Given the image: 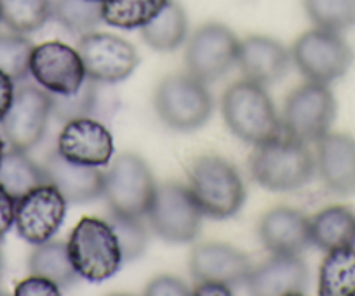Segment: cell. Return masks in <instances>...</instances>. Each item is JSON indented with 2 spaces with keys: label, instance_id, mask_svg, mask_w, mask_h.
<instances>
[{
  "label": "cell",
  "instance_id": "obj_1",
  "mask_svg": "<svg viewBox=\"0 0 355 296\" xmlns=\"http://www.w3.org/2000/svg\"><path fill=\"white\" fill-rule=\"evenodd\" d=\"M221 114L237 138L251 145H263L277 139L282 122L265 86L252 80H239L225 91Z\"/></svg>",
  "mask_w": 355,
  "mask_h": 296
},
{
  "label": "cell",
  "instance_id": "obj_2",
  "mask_svg": "<svg viewBox=\"0 0 355 296\" xmlns=\"http://www.w3.org/2000/svg\"><path fill=\"white\" fill-rule=\"evenodd\" d=\"M315 161L306 143L281 138L256 146L251 155V175L254 182L270 192H293L312 180Z\"/></svg>",
  "mask_w": 355,
  "mask_h": 296
},
{
  "label": "cell",
  "instance_id": "obj_3",
  "mask_svg": "<svg viewBox=\"0 0 355 296\" xmlns=\"http://www.w3.org/2000/svg\"><path fill=\"white\" fill-rule=\"evenodd\" d=\"M67 247L78 277L89 282H103L114 277L124 263L114 229L100 218H82L71 230Z\"/></svg>",
  "mask_w": 355,
  "mask_h": 296
},
{
  "label": "cell",
  "instance_id": "obj_4",
  "mask_svg": "<svg viewBox=\"0 0 355 296\" xmlns=\"http://www.w3.org/2000/svg\"><path fill=\"white\" fill-rule=\"evenodd\" d=\"M190 190L204 216L227 220L239 213L245 189L234 164L218 155L200 157L190 169Z\"/></svg>",
  "mask_w": 355,
  "mask_h": 296
},
{
  "label": "cell",
  "instance_id": "obj_5",
  "mask_svg": "<svg viewBox=\"0 0 355 296\" xmlns=\"http://www.w3.org/2000/svg\"><path fill=\"white\" fill-rule=\"evenodd\" d=\"M153 105L160 121L176 131L202 128L213 112L206 84L190 73L166 77L157 87Z\"/></svg>",
  "mask_w": 355,
  "mask_h": 296
},
{
  "label": "cell",
  "instance_id": "obj_6",
  "mask_svg": "<svg viewBox=\"0 0 355 296\" xmlns=\"http://www.w3.org/2000/svg\"><path fill=\"white\" fill-rule=\"evenodd\" d=\"M153 232L173 244L192 243L200 232L204 213L192 190L180 183L167 182L155 189L146 213Z\"/></svg>",
  "mask_w": 355,
  "mask_h": 296
},
{
  "label": "cell",
  "instance_id": "obj_7",
  "mask_svg": "<svg viewBox=\"0 0 355 296\" xmlns=\"http://www.w3.org/2000/svg\"><path fill=\"white\" fill-rule=\"evenodd\" d=\"M152 169L132 152L121 154L105 173L103 195L112 213L124 216H146L155 195Z\"/></svg>",
  "mask_w": 355,
  "mask_h": 296
},
{
  "label": "cell",
  "instance_id": "obj_8",
  "mask_svg": "<svg viewBox=\"0 0 355 296\" xmlns=\"http://www.w3.org/2000/svg\"><path fill=\"white\" fill-rule=\"evenodd\" d=\"M291 58L310 82L327 86L347 73L354 63V51L340 32L315 28L296 40Z\"/></svg>",
  "mask_w": 355,
  "mask_h": 296
},
{
  "label": "cell",
  "instance_id": "obj_9",
  "mask_svg": "<svg viewBox=\"0 0 355 296\" xmlns=\"http://www.w3.org/2000/svg\"><path fill=\"white\" fill-rule=\"evenodd\" d=\"M336 117V100L326 84L306 82L291 93L282 112V128L302 143L319 141Z\"/></svg>",
  "mask_w": 355,
  "mask_h": 296
},
{
  "label": "cell",
  "instance_id": "obj_10",
  "mask_svg": "<svg viewBox=\"0 0 355 296\" xmlns=\"http://www.w3.org/2000/svg\"><path fill=\"white\" fill-rule=\"evenodd\" d=\"M77 51L84 63L85 77L98 84L122 82L139 63L136 47L112 33H84L78 39Z\"/></svg>",
  "mask_w": 355,
  "mask_h": 296
},
{
  "label": "cell",
  "instance_id": "obj_11",
  "mask_svg": "<svg viewBox=\"0 0 355 296\" xmlns=\"http://www.w3.org/2000/svg\"><path fill=\"white\" fill-rule=\"evenodd\" d=\"M51 110V93L32 84H21L15 91L11 107L0 122L9 146L23 152L35 148L46 134Z\"/></svg>",
  "mask_w": 355,
  "mask_h": 296
},
{
  "label": "cell",
  "instance_id": "obj_12",
  "mask_svg": "<svg viewBox=\"0 0 355 296\" xmlns=\"http://www.w3.org/2000/svg\"><path fill=\"white\" fill-rule=\"evenodd\" d=\"M239 44L241 40L228 26L221 23L202 25L193 32L187 46V70L200 82H214L237 63Z\"/></svg>",
  "mask_w": 355,
  "mask_h": 296
},
{
  "label": "cell",
  "instance_id": "obj_13",
  "mask_svg": "<svg viewBox=\"0 0 355 296\" xmlns=\"http://www.w3.org/2000/svg\"><path fill=\"white\" fill-rule=\"evenodd\" d=\"M67 199L53 183L35 186L16 200L15 225L28 244H42L54 237L67 216Z\"/></svg>",
  "mask_w": 355,
  "mask_h": 296
},
{
  "label": "cell",
  "instance_id": "obj_14",
  "mask_svg": "<svg viewBox=\"0 0 355 296\" xmlns=\"http://www.w3.org/2000/svg\"><path fill=\"white\" fill-rule=\"evenodd\" d=\"M30 76L51 94H73L87 79L78 51L58 40L33 47Z\"/></svg>",
  "mask_w": 355,
  "mask_h": 296
},
{
  "label": "cell",
  "instance_id": "obj_15",
  "mask_svg": "<svg viewBox=\"0 0 355 296\" xmlns=\"http://www.w3.org/2000/svg\"><path fill=\"white\" fill-rule=\"evenodd\" d=\"M56 150L75 164L101 168L107 166L114 155V138L100 121L78 117L64 122L58 136Z\"/></svg>",
  "mask_w": 355,
  "mask_h": 296
},
{
  "label": "cell",
  "instance_id": "obj_16",
  "mask_svg": "<svg viewBox=\"0 0 355 296\" xmlns=\"http://www.w3.org/2000/svg\"><path fill=\"white\" fill-rule=\"evenodd\" d=\"M251 270L249 258L230 244H200L190 254V272L197 284L220 282L230 289L234 286H245Z\"/></svg>",
  "mask_w": 355,
  "mask_h": 296
},
{
  "label": "cell",
  "instance_id": "obj_17",
  "mask_svg": "<svg viewBox=\"0 0 355 296\" xmlns=\"http://www.w3.org/2000/svg\"><path fill=\"white\" fill-rule=\"evenodd\" d=\"M259 239L272 254L300 256L312 244L310 220L293 207H274L259 223Z\"/></svg>",
  "mask_w": 355,
  "mask_h": 296
},
{
  "label": "cell",
  "instance_id": "obj_18",
  "mask_svg": "<svg viewBox=\"0 0 355 296\" xmlns=\"http://www.w3.org/2000/svg\"><path fill=\"white\" fill-rule=\"evenodd\" d=\"M237 64L248 80L261 86L279 82L291 67V53L272 37L251 35L239 44Z\"/></svg>",
  "mask_w": 355,
  "mask_h": 296
},
{
  "label": "cell",
  "instance_id": "obj_19",
  "mask_svg": "<svg viewBox=\"0 0 355 296\" xmlns=\"http://www.w3.org/2000/svg\"><path fill=\"white\" fill-rule=\"evenodd\" d=\"M317 145V171L327 190L338 195L355 193V138L329 134Z\"/></svg>",
  "mask_w": 355,
  "mask_h": 296
},
{
  "label": "cell",
  "instance_id": "obj_20",
  "mask_svg": "<svg viewBox=\"0 0 355 296\" xmlns=\"http://www.w3.org/2000/svg\"><path fill=\"white\" fill-rule=\"evenodd\" d=\"M42 168L47 182L60 190L67 202L84 204L103 195L105 173L98 168L67 161L58 150L47 155Z\"/></svg>",
  "mask_w": 355,
  "mask_h": 296
},
{
  "label": "cell",
  "instance_id": "obj_21",
  "mask_svg": "<svg viewBox=\"0 0 355 296\" xmlns=\"http://www.w3.org/2000/svg\"><path fill=\"white\" fill-rule=\"evenodd\" d=\"M309 284V270L300 256L274 254L259 267L252 268L245 289L258 296L303 295Z\"/></svg>",
  "mask_w": 355,
  "mask_h": 296
},
{
  "label": "cell",
  "instance_id": "obj_22",
  "mask_svg": "<svg viewBox=\"0 0 355 296\" xmlns=\"http://www.w3.org/2000/svg\"><path fill=\"white\" fill-rule=\"evenodd\" d=\"M312 244L331 251L355 244V214L343 206H331L310 220Z\"/></svg>",
  "mask_w": 355,
  "mask_h": 296
},
{
  "label": "cell",
  "instance_id": "obj_23",
  "mask_svg": "<svg viewBox=\"0 0 355 296\" xmlns=\"http://www.w3.org/2000/svg\"><path fill=\"white\" fill-rule=\"evenodd\" d=\"M189 35V18L182 6L169 0L166 8L141 28V37L152 49L171 53L178 49Z\"/></svg>",
  "mask_w": 355,
  "mask_h": 296
},
{
  "label": "cell",
  "instance_id": "obj_24",
  "mask_svg": "<svg viewBox=\"0 0 355 296\" xmlns=\"http://www.w3.org/2000/svg\"><path fill=\"white\" fill-rule=\"evenodd\" d=\"M44 183H49L46 171L42 166L28 157V152L16 148L4 152L0 161V185L16 200Z\"/></svg>",
  "mask_w": 355,
  "mask_h": 296
},
{
  "label": "cell",
  "instance_id": "obj_25",
  "mask_svg": "<svg viewBox=\"0 0 355 296\" xmlns=\"http://www.w3.org/2000/svg\"><path fill=\"white\" fill-rule=\"evenodd\" d=\"M320 296H355V247L327 251L319 270Z\"/></svg>",
  "mask_w": 355,
  "mask_h": 296
},
{
  "label": "cell",
  "instance_id": "obj_26",
  "mask_svg": "<svg viewBox=\"0 0 355 296\" xmlns=\"http://www.w3.org/2000/svg\"><path fill=\"white\" fill-rule=\"evenodd\" d=\"M30 274L40 275L56 282L60 288H70L77 281L78 274L68 256L67 244L61 241H47L37 244L28 260Z\"/></svg>",
  "mask_w": 355,
  "mask_h": 296
},
{
  "label": "cell",
  "instance_id": "obj_27",
  "mask_svg": "<svg viewBox=\"0 0 355 296\" xmlns=\"http://www.w3.org/2000/svg\"><path fill=\"white\" fill-rule=\"evenodd\" d=\"M169 0H101V16L107 25L136 30L148 25Z\"/></svg>",
  "mask_w": 355,
  "mask_h": 296
},
{
  "label": "cell",
  "instance_id": "obj_28",
  "mask_svg": "<svg viewBox=\"0 0 355 296\" xmlns=\"http://www.w3.org/2000/svg\"><path fill=\"white\" fill-rule=\"evenodd\" d=\"M51 18L68 32L84 35L103 21L101 2L96 0H51Z\"/></svg>",
  "mask_w": 355,
  "mask_h": 296
},
{
  "label": "cell",
  "instance_id": "obj_29",
  "mask_svg": "<svg viewBox=\"0 0 355 296\" xmlns=\"http://www.w3.org/2000/svg\"><path fill=\"white\" fill-rule=\"evenodd\" d=\"M0 18L16 33H33L51 19V0H0Z\"/></svg>",
  "mask_w": 355,
  "mask_h": 296
},
{
  "label": "cell",
  "instance_id": "obj_30",
  "mask_svg": "<svg viewBox=\"0 0 355 296\" xmlns=\"http://www.w3.org/2000/svg\"><path fill=\"white\" fill-rule=\"evenodd\" d=\"M303 8L317 28L343 32L355 26V0H303Z\"/></svg>",
  "mask_w": 355,
  "mask_h": 296
},
{
  "label": "cell",
  "instance_id": "obj_31",
  "mask_svg": "<svg viewBox=\"0 0 355 296\" xmlns=\"http://www.w3.org/2000/svg\"><path fill=\"white\" fill-rule=\"evenodd\" d=\"M51 103H53L51 117L60 122L89 117L96 110L98 82L85 79L84 84L73 94H51Z\"/></svg>",
  "mask_w": 355,
  "mask_h": 296
},
{
  "label": "cell",
  "instance_id": "obj_32",
  "mask_svg": "<svg viewBox=\"0 0 355 296\" xmlns=\"http://www.w3.org/2000/svg\"><path fill=\"white\" fill-rule=\"evenodd\" d=\"M33 47L23 33H0V70L15 82H23L30 76Z\"/></svg>",
  "mask_w": 355,
  "mask_h": 296
},
{
  "label": "cell",
  "instance_id": "obj_33",
  "mask_svg": "<svg viewBox=\"0 0 355 296\" xmlns=\"http://www.w3.org/2000/svg\"><path fill=\"white\" fill-rule=\"evenodd\" d=\"M108 223L117 236L124 261L138 260L145 253L148 244V232L141 223V218L110 213Z\"/></svg>",
  "mask_w": 355,
  "mask_h": 296
},
{
  "label": "cell",
  "instance_id": "obj_34",
  "mask_svg": "<svg viewBox=\"0 0 355 296\" xmlns=\"http://www.w3.org/2000/svg\"><path fill=\"white\" fill-rule=\"evenodd\" d=\"M192 293L193 291H190V288L182 279L174 277V275H157L148 282L145 289V295L150 296H187Z\"/></svg>",
  "mask_w": 355,
  "mask_h": 296
},
{
  "label": "cell",
  "instance_id": "obj_35",
  "mask_svg": "<svg viewBox=\"0 0 355 296\" xmlns=\"http://www.w3.org/2000/svg\"><path fill=\"white\" fill-rule=\"evenodd\" d=\"M15 293L18 296H58L61 295V288L49 279L32 274L16 286Z\"/></svg>",
  "mask_w": 355,
  "mask_h": 296
},
{
  "label": "cell",
  "instance_id": "obj_36",
  "mask_svg": "<svg viewBox=\"0 0 355 296\" xmlns=\"http://www.w3.org/2000/svg\"><path fill=\"white\" fill-rule=\"evenodd\" d=\"M16 214V199L0 185V241L4 239L6 234L15 225Z\"/></svg>",
  "mask_w": 355,
  "mask_h": 296
},
{
  "label": "cell",
  "instance_id": "obj_37",
  "mask_svg": "<svg viewBox=\"0 0 355 296\" xmlns=\"http://www.w3.org/2000/svg\"><path fill=\"white\" fill-rule=\"evenodd\" d=\"M15 84L16 82L8 76V73H4V71L0 70V122L6 117V114H8L9 107H11L12 103V98H15L16 91Z\"/></svg>",
  "mask_w": 355,
  "mask_h": 296
},
{
  "label": "cell",
  "instance_id": "obj_38",
  "mask_svg": "<svg viewBox=\"0 0 355 296\" xmlns=\"http://www.w3.org/2000/svg\"><path fill=\"white\" fill-rule=\"evenodd\" d=\"M232 289L228 286L220 284V282H199L193 289V295L199 296H230Z\"/></svg>",
  "mask_w": 355,
  "mask_h": 296
},
{
  "label": "cell",
  "instance_id": "obj_39",
  "mask_svg": "<svg viewBox=\"0 0 355 296\" xmlns=\"http://www.w3.org/2000/svg\"><path fill=\"white\" fill-rule=\"evenodd\" d=\"M4 152H6V141H4V138L0 136V161H2V155H4Z\"/></svg>",
  "mask_w": 355,
  "mask_h": 296
},
{
  "label": "cell",
  "instance_id": "obj_40",
  "mask_svg": "<svg viewBox=\"0 0 355 296\" xmlns=\"http://www.w3.org/2000/svg\"><path fill=\"white\" fill-rule=\"evenodd\" d=\"M0 270H2V253H0Z\"/></svg>",
  "mask_w": 355,
  "mask_h": 296
},
{
  "label": "cell",
  "instance_id": "obj_41",
  "mask_svg": "<svg viewBox=\"0 0 355 296\" xmlns=\"http://www.w3.org/2000/svg\"><path fill=\"white\" fill-rule=\"evenodd\" d=\"M96 2H101V0H96Z\"/></svg>",
  "mask_w": 355,
  "mask_h": 296
},
{
  "label": "cell",
  "instance_id": "obj_42",
  "mask_svg": "<svg viewBox=\"0 0 355 296\" xmlns=\"http://www.w3.org/2000/svg\"><path fill=\"white\" fill-rule=\"evenodd\" d=\"M0 23H2V18H0Z\"/></svg>",
  "mask_w": 355,
  "mask_h": 296
},
{
  "label": "cell",
  "instance_id": "obj_43",
  "mask_svg": "<svg viewBox=\"0 0 355 296\" xmlns=\"http://www.w3.org/2000/svg\"><path fill=\"white\" fill-rule=\"evenodd\" d=\"M0 295H2V293H0Z\"/></svg>",
  "mask_w": 355,
  "mask_h": 296
}]
</instances>
